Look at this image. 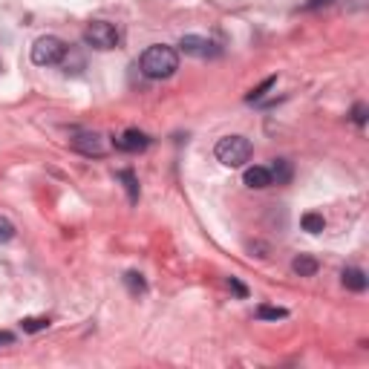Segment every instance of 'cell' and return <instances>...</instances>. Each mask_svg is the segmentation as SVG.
Instances as JSON below:
<instances>
[{
    "mask_svg": "<svg viewBox=\"0 0 369 369\" xmlns=\"http://www.w3.org/2000/svg\"><path fill=\"white\" fill-rule=\"evenodd\" d=\"M274 84H277V79H274V75H271V79H265V81H263V84H260L257 90H251V92L245 95V101H251V104H254V101H260L263 95H265V92H268L271 87H274Z\"/></svg>",
    "mask_w": 369,
    "mask_h": 369,
    "instance_id": "cell-16",
    "label": "cell"
},
{
    "mask_svg": "<svg viewBox=\"0 0 369 369\" xmlns=\"http://www.w3.org/2000/svg\"><path fill=\"white\" fill-rule=\"evenodd\" d=\"M213 156H217L225 167H243L251 159V142L245 136H225L213 147Z\"/></svg>",
    "mask_w": 369,
    "mask_h": 369,
    "instance_id": "cell-2",
    "label": "cell"
},
{
    "mask_svg": "<svg viewBox=\"0 0 369 369\" xmlns=\"http://www.w3.org/2000/svg\"><path fill=\"white\" fill-rule=\"evenodd\" d=\"M21 326L24 332H44V329H49V318H24Z\"/></svg>",
    "mask_w": 369,
    "mask_h": 369,
    "instance_id": "cell-17",
    "label": "cell"
},
{
    "mask_svg": "<svg viewBox=\"0 0 369 369\" xmlns=\"http://www.w3.org/2000/svg\"><path fill=\"white\" fill-rule=\"evenodd\" d=\"M64 55H67V44L61 41V38H55V35H44V38H38V41L32 44V64H38V67L61 64Z\"/></svg>",
    "mask_w": 369,
    "mask_h": 369,
    "instance_id": "cell-3",
    "label": "cell"
},
{
    "mask_svg": "<svg viewBox=\"0 0 369 369\" xmlns=\"http://www.w3.org/2000/svg\"><path fill=\"white\" fill-rule=\"evenodd\" d=\"M12 237H15V225L6 217H0V243H9Z\"/></svg>",
    "mask_w": 369,
    "mask_h": 369,
    "instance_id": "cell-18",
    "label": "cell"
},
{
    "mask_svg": "<svg viewBox=\"0 0 369 369\" xmlns=\"http://www.w3.org/2000/svg\"><path fill=\"white\" fill-rule=\"evenodd\" d=\"M228 286H231V291H234V295H240V297H248V288L237 280V277H228Z\"/></svg>",
    "mask_w": 369,
    "mask_h": 369,
    "instance_id": "cell-20",
    "label": "cell"
},
{
    "mask_svg": "<svg viewBox=\"0 0 369 369\" xmlns=\"http://www.w3.org/2000/svg\"><path fill=\"white\" fill-rule=\"evenodd\" d=\"M243 182H245L248 188H254V190H263V188H268V185H271V173H268V167H260V165L245 167Z\"/></svg>",
    "mask_w": 369,
    "mask_h": 369,
    "instance_id": "cell-8",
    "label": "cell"
},
{
    "mask_svg": "<svg viewBox=\"0 0 369 369\" xmlns=\"http://www.w3.org/2000/svg\"><path fill=\"white\" fill-rule=\"evenodd\" d=\"M352 122H355L358 127L366 124V104H355V107H352Z\"/></svg>",
    "mask_w": 369,
    "mask_h": 369,
    "instance_id": "cell-19",
    "label": "cell"
},
{
    "mask_svg": "<svg viewBox=\"0 0 369 369\" xmlns=\"http://www.w3.org/2000/svg\"><path fill=\"white\" fill-rule=\"evenodd\" d=\"M113 145L119 147V150H124V153H142V150H147L150 139L142 130H124L119 139H113Z\"/></svg>",
    "mask_w": 369,
    "mask_h": 369,
    "instance_id": "cell-7",
    "label": "cell"
},
{
    "mask_svg": "<svg viewBox=\"0 0 369 369\" xmlns=\"http://www.w3.org/2000/svg\"><path fill=\"white\" fill-rule=\"evenodd\" d=\"M15 343V335L6 332V329H0V346H12Z\"/></svg>",
    "mask_w": 369,
    "mask_h": 369,
    "instance_id": "cell-21",
    "label": "cell"
},
{
    "mask_svg": "<svg viewBox=\"0 0 369 369\" xmlns=\"http://www.w3.org/2000/svg\"><path fill=\"white\" fill-rule=\"evenodd\" d=\"M268 173H271V185H288L291 182V165L286 162V159H274V165L268 167Z\"/></svg>",
    "mask_w": 369,
    "mask_h": 369,
    "instance_id": "cell-11",
    "label": "cell"
},
{
    "mask_svg": "<svg viewBox=\"0 0 369 369\" xmlns=\"http://www.w3.org/2000/svg\"><path fill=\"white\" fill-rule=\"evenodd\" d=\"M179 49L190 58H217L222 52L220 44H213L211 38H202V35H185L179 41Z\"/></svg>",
    "mask_w": 369,
    "mask_h": 369,
    "instance_id": "cell-5",
    "label": "cell"
},
{
    "mask_svg": "<svg viewBox=\"0 0 369 369\" xmlns=\"http://www.w3.org/2000/svg\"><path fill=\"white\" fill-rule=\"evenodd\" d=\"M124 283H127V288L133 291V295H142V291H147L145 277H142V274H136V271H127V274H124Z\"/></svg>",
    "mask_w": 369,
    "mask_h": 369,
    "instance_id": "cell-14",
    "label": "cell"
},
{
    "mask_svg": "<svg viewBox=\"0 0 369 369\" xmlns=\"http://www.w3.org/2000/svg\"><path fill=\"white\" fill-rule=\"evenodd\" d=\"M288 312L286 309H280V306H260L257 309V318L260 320H280V318H286Z\"/></svg>",
    "mask_w": 369,
    "mask_h": 369,
    "instance_id": "cell-15",
    "label": "cell"
},
{
    "mask_svg": "<svg viewBox=\"0 0 369 369\" xmlns=\"http://www.w3.org/2000/svg\"><path fill=\"white\" fill-rule=\"evenodd\" d=\"M341 283L349 288V291H363L366 288V274L361 268H343L341 271Z\"/></svg>",
    "mask_w": 369,
    "mask_h": 369,
    "instance_id": "cell-9",
    "label": "cell"
},
{
    "mask_svg": "<svg viewBox=\"0 0 369 369\" xmlns=\"http://www.w3.org/2000/svg\"><path fill=\"white\" fill-rule=\"evenodd\" d=\"M291 271H295L297 277H312V274H318V260L309 254H300L291 260Z\"/></svg>",
    "mask_w": 369,
    "mask_h": 369,
    "instance_id": "cell-10",
    "label": "cell"
},
{
    "mask_svg": "<svg viewBox=\"0 0 369 369\" xmlns=\"http://www.w3.org/2000/svg\"><path fill=\"white\" fill-rule=\"evenodd\" d=\"M139 67L147 79L153 81H162V79H170L173 72L179 69V55L173 47H165V44H153L142 52L139 58Z\"/></svg>",
    "mask_w": 369,
    "mask_h": 369,
    "instance_id": "cell-1",
    "label": "cell"
},
{
    "mask_svg": "<svg viewBox=\"0 0 369 369\" xmlns=\"http://www.w3.org/2000/svg\"><path fill=\"white\" fill-rule=\"evenodd\" d=\"M69 145L79 150V153H84V156H101V153H104V145H101V136H99V133L81 130V133L72 136Z\"/></svg>",
    "mask_w": 369,
    "mask_h": 369,
    "instance_id": "cell-6",
    "label": "cell"
},
{
    "mask_svg": "<svg viewBox=\"0 0 369 369\" xmlns=\"http://www.w3.org/2000/svg\"><path fill=\"white\" fill-rule=\"evenodd\" d=\"M329 3H332V0H309L306 9H320V6H329Z\"/></svg>",
    "mask_w": 369,
    "mask_h": 369,
    "instance_id": "cell-22",
    "label": "cell"
},
{
    "mask_svg": "<svg viewBox=\"0 0 369 369\" xmlns=\"http://www.w3.org/2000/svg\"><path fill=\"white\" fill-rule=\"evenodd\" d=\"M119 182L127 188L130 202H139V179H136L133 170H119Z\"/></svg>",
    "mask_w": 369,
    "mask_h": 369,
    "instance_id": "cell-12",
    "label": "cell"
},
{
    "mask_svg": "<svg viewBox=\"0 0 369 369\" xmlns=\"http://www.w3.org/2000/svg\"><path fill=\"white\" fill-rule=\"evenodd\" d=\"M84 44L99 49V52H107V49H115L119 47V29L107 21H92L87 29H84Z\"/></svg>",
    "mask_w": 369,
    "mask_h": 369,
    "instance_id": "cell-4",
    "label": "cell"
},
{
    "mask_svg": "<svg viewBox=\"0 0 369 369\" xmlns=\"http://www.w3.org/2000/svg\"><path fill=\"white\" fill-rule=\"evenodd\" d=\"M300 225H303V231H309V234H320V231L326 228V220L320 217V213H303Z\"/></svg>",
    "mask_w": 369,
    "mask_h": 369,
    "instance_id": "cell-13",
    "label": "cell"
}]
</instances>
